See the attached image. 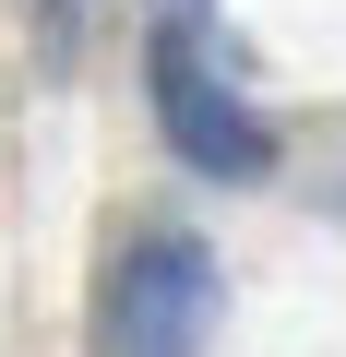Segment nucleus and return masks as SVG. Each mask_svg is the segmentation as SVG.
Listing matches in <instances>:
<instances>
[{
    "instance_id": "obj_1",
    "label": "nucleus",
    "mask_w": 346,
    "mask_h": 357,
    "mask_svg": "<svg viewBox=\"0 0 346 357\" xmlns=\"http://www.w3.org/2000/svg\"><path fill=\"white\" fill-rule=\"evenodd\" d=\"M143 96H155V131H167V155H180L192 178H263V167H275V131H263L251 96L203 60L192 13H167V24L143 36Z\"/></svg>"
},
{
    "instance_id": "obj_2",
    "label": "nucleus",
    "mask_w": 346,
    "mask_h": 357,
    "mask_svg": "<svg viewBox=\"0 0 346 357\" xmlns=\"http://www.w3.org/2000/svg\"><path fill=\"white\" fill-rule=\"evenodd\" d=\"M96 333H108V357H203V333H215V250L192 227L131 238L120 274H108Z\"/></svg>"
},
{
    "instance_id": "obj_3",
    "label": "nucleus",
    "mask_w": 346,
    "mask_h": 357,
    "mask_svg": "<svg viewBox=\"0 0 346 357\" xmlns=\"http://www.w3.org/2000/svg\"><path fill=\"white\" fill-rule=\"evenodd\" d=\"M36 48H48V60L84 48V0H36Z\"/></svg>"
}]
</instances>
